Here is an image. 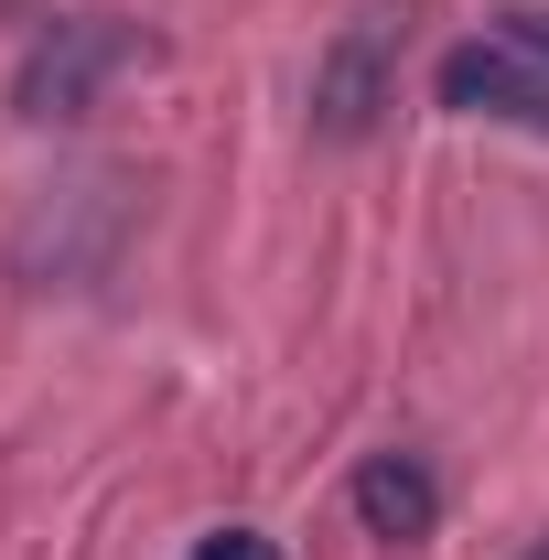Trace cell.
<instances>
[{"label":"cell","instance_id":"6da1fadb","mask_svg":"<svg viewBox=\"0 0 549 560\" xmlns=\"http://www.w3.org/2000/svg\"><path fill=\"white\" fill-rule=\"evenodd\" d=\"M151 55H162V44H151L140 22H108V11L44 22V33L22 44V66H11V119H86L97 86L130 75V66H151Z\"/></svg>","mask_w":549,"mask_h":560},{"label":"cell","instance_id":"7a4b0ae2","mask_svg":"<svg viewBox=\"0 0 549 560\" xmlns=\"http://www.w3.org/2000/svg\"><path fill=\"white\" fill-rule=\"evenodd\" d=\"M388 55H399V11H355L324 66H313V130L324 140H366L377 108H388Z\"/></svg>","mask_w":549,"mask_h":560},{"label":"cell","instance_id":"3957f363","mask_svg":"<svg viewBox=\"0 0 549 560\" xmlns=\"http://www.w3.org/2000/svg\"><path fill=\"white\" fill-rule=\"evenodd\" d=\"M442 108L453 119H506V130H549V55H528V44H453L442 55Z\"/></svg>","mask_w":549,"mask_h":560},{"label":"cell","instance_id":"277c9868","mask_svg":"<svg viewBox=\"0 0 549 560\" xmlns=\"http://www.w3.org/2000/svg\"><path fill=\"white\" fill-rule=\"evenodd\" d=\"M355 528L388 539V550H420V539L442 528L431 464H420V453H366V464H355Z\"/></svg>","mask_w":549,"mask_h":560},{"label":"cell","instance_id":"5b68a950","mask_svg":"<svg viewBox=\"0 0 549 560\" xmlns=\"http://www.w3.org/2000/svg\"><path fill=\"white\" fill-rule=\"evenodd\" d=\"M195 560H280V539H259V528H206Z\"/></svg>","mask_w":549,"mask_h":560},{"label":"cell","instance_id":"8992f818","mask_svg":"<svg viewBox=\"0 0 549 560\" xmlns=\"http://www.w3.org/2000/svg\"><path fill=\"white\" fill-rule=\"evenodd\" d=\"M506 44H528V55H549V11H506Z\"/></svg>","mask_w":549,"mask_h":560},{"label":"cell","instance_id":"52a82bcc","mask_svg":"<svg viewBox=\"0 0 549 560\" xmlns=\"http://www.w3.org/2000/svg\"><path fill=\"white\" fill-rule=\"evenodd\" d=\"M528 560H549V539H539V550H528Z\"/></svg>","mask_w":549,"mask_h":560}]
</instances>
